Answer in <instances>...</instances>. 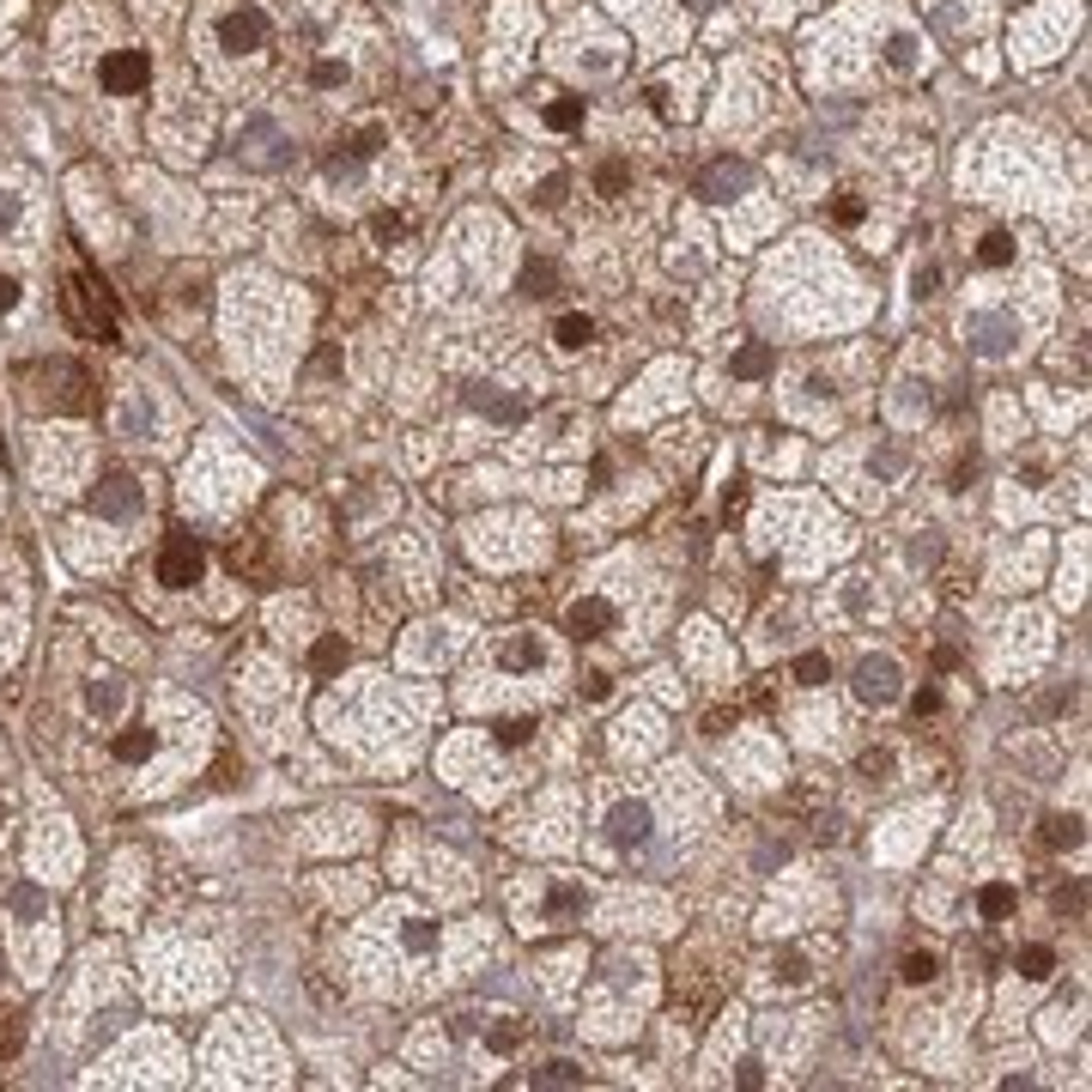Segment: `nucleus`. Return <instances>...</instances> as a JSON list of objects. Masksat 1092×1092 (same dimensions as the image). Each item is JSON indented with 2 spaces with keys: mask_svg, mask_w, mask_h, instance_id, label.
<instances>
[{
  "mask_svg": "<svg viewBox=\"0 0 1092 1092\" xmlns=\"http://www.w3.org/2000/svg\"><path fill=\"white\" fill-rule=\"evenodd\" d=\"M626 182H631L626 164H601V170H595V188H601V195H626Z\"/></svg>",
  "mask_w": 1092,
  "mask_h": 1092,
  "instance_id": "nucleus-33",
  "label": "nucleus"
},
{
  "mask_svg": "<svg viewBox=\"0 0 1092 1092\" xmlns=\"http://www.w3.org/2000/svg\"><path fill=\"white\" fill-rule=\"evenodd\" d=\"M1044 844L1050 849H1080L1087 844V826H1080L1074 813H1050V819H1044Z\"/></svg>",
  "mask_w": 1092,
  "mask_h": 1092,
  "instance_id": "nucleus-16",
  "label": "nucleus"
},
{
  "mask_svg": "<svg viewBox=\"0 0 1092 1092\" xmlns=\"http://www.w3.org/2000/svg\"><path fill=\"white\" fill-rule=\"evenodd\" d=\"M128 425H134V431H140V425H152V407L134 401V407H128Z\"/></svg>",
  "mask_w": 1092,
  "mask_h": 1092,
  "instance_id": "nucleus-47",
  "label": "nucleus"
},
{
  "mask_svg": "<svg viewBox=\"0 0 1092 1092\" xmlns=\"http://www.w3.org/2000/svg\"><path fill=\"white\" fill-rule=\"evenodd\" d=\"M370 231H377V243H401L407 237V219H401V213H377Z\"/></svg>",
  "mask_w": 1092,
  "mask_h": 1092,
  "instance_id": "nucleus-34",
  "label": "nucleus"
},
{
  "mask_svg": "<svg viewBox=\"0 0 1092 1092\" xmlns=\"http://www.w3.org/2000/svg\"><path fill=\"white\" fill-rule=\"evenodd\" d=\"M534 1087H583V1068L577 1062H546V1068H534Z\"/></svg>",
  "mask_w": 1092,
  "mask_h": 1092,
  "instance_id": "nucleus-28",
  "label": "nucleus"
},
{
  "mask_svg": "<svg viewBox=\"0 0 1092 1092\" xmlns=\"http://www.w3.org/2000/svg\"><path fill=\"white\" fill-rule=\"evenodd\" d=\"M577 905H583V892H577V886H559L552 898H546V910H552V916H565V910H577Z\"/></svg>",
  "mask_w": 1092,
  "mask_h": 1092,
  "instance_id": "nucleus-37",
  "label": "nucleus"
},
{
  "mask_svg": "<svg viewBox=\"0 0 1092 1092\" xmlns=\"http://www.w3.org/2000/svg\"><path fill=\"white\" fill-rule=\"evenodd\" d=\"M607 692H613V680H607V674H589V680H583V698H589V704H607Z\"/></svg>",
  "mask_w": 1092,
  "mask_h": 1092,
  "instance_id": "nucleus-41",
  "label": "nucleus"
},
{
  "mask_svg": "<svg viewBox=\"0 0 1092 1092\" xmlns=\"http://www.w3.org/2000/svg\"><path fill=\"white\" fill-rule=\"evenodd\" d=\"M219 43L231 49V55H255V49L267 43V19L255 13V6H237V13L219 19Z\"/></svg>",
  "mask_w": 1092,
  "mask_h": 1092,
  "instance_id": "nucleus-7",
  "label": "nucleus"
},
{
  "mask_svg": "<svg viewBox=\"0 0 1092 1092\" xmlns=\"http://www.w3.org/2000/svg\"><path fill=\"white\" fill-rule=\"evenodd\" d=\"M140 504H146V485L134 480V474H103V480L85 492V510L103 516V522H128V516H140Z\"/></svg>",
  "mask_w": 1092,
  "mask_h": 1092,
  "instance_id": "nucleus-1",
  "label": "nucleus"
},
{
  "mask_svg": "<svg viewBox=\"0 0 1092 1092\" xmlns=\"http://www.w3.org/2000/svg\"><path fill=\"white\" fill-rule=\"evenodd\" d=\"M741 498H747V480H741V474H734V480L723 485V510H741Z\"/></svg>",
  "mask_w": 1092,
  "mask_h": 1092,
  "instance_id": "nucleus-44",
  "label": "nucleus"
},
{
  "mask_svg": "<svg viewBox=\"0 0 1092 1092\" xmlns=\"http://www.w3.org/2000/svg\"><path fill=\"white\" fill-rule=\"evenodd\" d=\"M158 752V734L152 728H121L116 734V759L121 765H140V759H152Z\"/></svg>",
  "mask_w": 1092,
  "mask_h": 1092,
  "instance_id": "nucleus-15",
  "label": "nucleus"
},
{
  "mask_svg": "<svg viewBox=\"0 0 1092 1092\" xmlns=\"http://www.w3.org/2000/svg\"><path fill=\"white\" fill-rule=\"evenodd\" d=\"M310 80L328 91V85H346V67H340V61H316V73H310Z\"/></svg>",
  "mask_w": 1092,
  "mask_h": 1092,
  "instance_id": "nucleus-38",
  "label": "nucleus"
},
{
  "mask_svg": "<svg viewBox=\"0 0 1092 1092\" xmlns=\"http://www.w3.org/2000/svg\"><path fill=\"white\" fill-rule=\"evenodd\" d=\"M565 188H570L565 177H546V182H541V195H534V201H541V206H559V201H565Z\"/></svg>",
  "mask_w": 1092,
  "mask_h": 1092,
  "instance_id": "nucleus-39",
  "label": "nucleus"
},
{
  "mask_svg": "<svg viewBox=\"0 0 1092 1092\" xmlns=\"http://www.w3.org/2000/svg\"><path fill=\"white\" fill-rule=\"evenodd\" d=\"M85 710L110 723V716L121 710V680H91V686H85Z\"/></svg>",
  "mask_w": 1092,
  "mask_h": 1092,
  "instance_id": "nucleus-18",
  "label": "nucleus"
},
{
  "mask_svg": "<svg viewBox=\"0 0 1092 1092\" xmlns=\"http://www.w3.org/2000/svg\"><path fill=\"white\" fill-rule=\"evenodd\" d=\"M334 370H340V352H334V346H322V352H316V364H310V377H334Z\"/></svg>",
  "mask_w": 1092,
  "mask_h": 1092,
  "instance_id": "nucleus-43",
  "label": "nucleus"
},
{
  "mask_svg": "<svg viewBox=\"0 0 1092 1092\" xmlns=\"http://www.w3.org/2000/svg\"><path fill=\"white\" fill-rule=\"evenodd\" d=\"M467 407L485 413V419H498V425H522L528 419V407L516 401V395H498V388H467Z\"/></svg>",
  "mask_w": 1092,
  "mask_h": 1092,
  "instance_id": "nucleus-11",
  "label": "nucleus"
},
{
  "mask_svg": "<svg viewBox=\"0 0 1092 1092\" xmlns=\"http://www.w3.org/2000/svg\"><path fill=\"white\" fill-rule=\"evenodd\" d=\"M401 947H407V953H431V947H437V923H407V929H401Z\"/></svg>",
  "mask_w": 1092,
  "mask_h": 1092,
  "instance_id": "nucleus-32",
  "label": "nucleus"
},
{
  "mask_svg": "<svg viewBox=\"0 0 1092 1092\" xmlns=\"http://www.w3.org/2000/svg\"><path fill=\"white\" fill-rule=\"evenodd\" d=\"M206 577V552L195 534H177V541L158 552V583L164 589H195Z\"/></svg>",
  "mask_w": 1092,
  "mask_h": 1092,
  "instance_id": "nucleus-3",
  "label": "nucleus"
},
{
  "mask_svg": "<svg viewBox=\"0 0 1092 1092\" xmlns=\"http://www.w3.org/2000/svg\"><path fill=\"white\" fill-rule=\"evenodd\" d=\"M771 977H777V983H808V959H801V953H777V959H771Z\"/></svg>",
  "mask_w": 1092,
  "mask_h": 1092,
  "instance_id": "nucleus-29",
  "label": "nucleus"
},
{
  "mask_svg": "<svg viewBox=\"0 0 1092 1092\" xmlns=\"http://www.w3.org/2000/svg\"><path fill=\"white\" fill-rule=\"evenodd\" d=\"M0 819H6V808H0Z\"/></svg>",
  "mask_w": 1092,
  "mask_h": 1092,
  "instance_id": "nucleus-49",
  "label": "nucleus"
},
{
  "mask_svg": "<svg viewBox=\"0 0 1092 1092\" xmlns=\"http://www.w3.org/2000/svg\"><path fill=\"white\" fill-rule=\"evenodd\" d=\"M13 910H19V916H43V910H49V898H43L37 886H19V892H13Z\"/></svg>",
  "mask_w": 1092,
  "mask_h": 1092,
  "instance_id": "nucleus-36",
  "label": "nucleus"
},
{
  "mask_svg": "<svg viewBox=\"0 0 1092 1092\" xmlns=\"http://www.w3.org/2000/svg\"><path fill=\"white\" fill-rule=\"evenodd\" d=\"M965 340L977 359H1013L1020 352V322H1013L1008 310H977L965 322Z\"/></svg>",
  "mask_w": 1092,
  "mask_h": 1092,
  "instance_id": "nucleus-2",
  "label": "nucleus"
},
{
  "mask_svg": "<svg viewBox=\"0 0 1092 1092\" xmlns=\"http://www.w3.org/2000/svg\"><path fill=\"white\" fill-rule=\"evenodd\" d=\"M868 219V206L856 201V195H844V201H838V225H862Z\"/></svg>",
  "mask_w": 1092,
  "mask_h": 1092,
  "instance_id": "nucleus-40",
  "label": "nucleus"
},
{
  "mask_svg": "<svg viewBox=\"0 0 1092 1092\" xmlns=\"http://www.w3.org/2000/svg\"><path fill=\"white\" fill-rule=\"evenodd\" d=\"M898 977L923 990V983H934V977H941V959H934L929 947H916V953H905V965H898Z\"/></svg>",
  "mask_w": 1092,
  "mask_h": 1092,
  "instance_id": "nucleus-19",
  "label": "nucleus"
},
{
  "mask_svg": "<svg viewBox=\"0 0 1092 1092\" xmlns=\"http://www.w3.org/2000/svg\"><path fill=\"white\" fill-rule=\"evenodd\" d=\"M898 692H905V674H898L892 656H862L856 662V698L862 704H892Z\"/></svg>",
  "mask_w": 1092,
  "mask_h": 1092,
  "instance_id": "nucleus-4",
  "label": "nucleus"
},
{
  "mask_svg": "<svg viewBox=\"0 0 1092 1092\" xmlns=\"http://www.w3.org/2000/svg\"><path fill=\"white\" fill-rule=\"evenodd\" d=\"M534 716H504V723L492 728V741H498V747H528V741H534Z\"/></svg>",
  "mask_w": 1092,
  "mask_h": 1092,
  "instance_id": "nucleus-22",
  "label": "nucleus"
},
{
  "mask_svg": "<svg viewBox=\"0 0 1092 1092\" xmlns=\"http://www.w3.org/2000/svg\"><path fill=\"white\" fill-rule=\"evenodd\" d=\"M734 1080H741V1087H765V1068H759V1062H741V1074H734Z\"/></svg>",
  "mask_w": 1092,
  "mask_h": 1092,
  "instance_id": "nucleus-46",
  "label": "nucleus"
},
{
  "mask_svg": "<svg viewBox=\"0 0 1092 1092\" xmlns=\"http://www.w3.org/2000/svg\"><path fill=\"white\" fill-rule=\"evenodd\" d=\"M977 910H983L990 923H1001V916H1008V910H1013V886H1008V880H995V886H983V892H977Z\"/></svg>",
  "mask_w": 1092,
  "mask_h": 1092,
  "instance_id": "nucleus-24",
  "label": "nucleus"
},
{
  "mask_svg": "<svg viewBox=\"0 0 1092 1092\" xmlns=\"http://www.w3.org/2000/svg\"><path fill=\"white\" fill-rule=\"evenodd\" d=\"M346 662H352V644H346L340 631H328V637H316V649H310V667H316V674H340Z\"/></svg>",
  "mask_w": 1092,
  "mask_h": 1092,
  "instance_id": "nucleus-13",
  "label": "nucleus"
},
{
  "mask_svg": "<svg viewBox=\"0 0 1092 1092\" xmlns=\"http://www.w3.org/2000/svg\"><path fill=\"white\" fill-rule=\"evenodd\" d=\"M977 262H983V267H1008V262H1013V237H1008V231H983V243H977Z\"/></svg>",
  "mask_w": 1092,
  "mask_h": 1092,
  "instance_id": "nucleus-23",
  "label": "nucleus"
},
{
  "mask_svg": "<svg viewBox=\"0 0 1092 1092\" xmlns=\"http://www.w3.org/2000/svg\"><path fill=\"white\" fill-rule=\"evenodd\" d=\"M103 285H91V280H67V310L80 316V328H91L98 340H116V310L98 298Z\"/></svg>",
  "mask_w": 1092,
  "mask_h": 1092,
  "instance_id": "nucleus-5",
  "label": "nucleus"
},
{
  "mask_svg": "<svg viewBox=\"0 0 1092 1092\" xmlns=\"http://www.w3.org/2000/svg\"><path fill=\"white\" fill-rule=\"evenodd\" d=\"M886 67L910 73V67H916V37H905V31H898V37H886Z\"/></svg>",
  "mask_w": 1092,
  "mask_h": 1092,
  "instance_id": "nucleus-30",
  "label": "nucleus"
},
{
  "mask_svg": "<svg viewBox=\"0 0 1092 1092\" xmlns=\"http://www.w3.org/2000/svg\"><path fill=\"white\" fill-rule=\"evenodd\" d=\"M910 704H916V716H934V710H941V692H934V686H923L916 698H910Z\"/></svg>",
  "mask_w": 1092,
  "mask_h": 1092,
  "instance_id": "nucleus-45",
  "label": "nucleus"
},
{
  "mask_svg": "<svg viewBox=\"0 0 1092 1092\" xmlns=\"http://www.w3.org/2000/svg\"><path fill=\"white\" fill-rule=\"evenodd\" d=\"M13 310H19V280L0 273V316H13Z\"/></svg>",
  "mask_w": 1092,
  "mask_h": 1092,
  "instance_id": "nucleus-42",
  "label": "nucleus"
},
{
  "mask_svg": "<svg viewBox=\"0 0 1092 1092\" xmlns=\"http://www.w3.org/2000/svg\"><path fill=\"white\" fill-rule=\"evenodd\" d=\"M103 91H116V98H128V91H146V80H152V67H146L140 49H116V55L98 67Z\"/></svg>",
  "mask_w": 1092,
  "mask_h": 1092,
  "instance_id": "nucleus-6",
  "label": "nucleus"
},
{
  "mask_svg": "<svg viewBox=\"0 0 1092 1092\" xmlns=\"http://www.w3.org/2000/svg\"><path fill=\"white\" fill-rule=\"evenodd\" d=\"M747 182H752V164L747 158H716V164H704L698 195H704V201H728V195H741Z\"/></svg>",
  "mask_w": 1092,
  "mask_h": 1092,
  "instance_id": "nucleus-8",
  "label": "nucleus"
},
{
  "mask_svg": "<svg viewBox=\"0 0 1092 1092\" xmlns=\"http://www.w3.org/2000/svg\"><path fill=\"white\" fill-rule=\"evenodd\" d=\"M856 771H862V777H874V783H886V777H892V752H886V747H868L862 759H856Z\"/></svg>",
  "mask_w": 1092,
  "mask_h": 1092,
  "instance_id": "nucleus-31",
  "label": "nucleus"
},
{
  "mask_svg": "<svg viewBox=\"0 0 1092 1092\" xmlns=\"http://www.w3.org/2000/svg\"><path fill=\"white\" fill-rule=\"evenodd\" d=\"M541 662H546V649H541L534 631H516V637L504 644V667H510V674H528V667H541Z\"/></svg>",
  "mask_w": 1092,
  "mask_h": 1092,
  "instance_id": "nucleus-14",
  "label": "nucleus"
},
{
  "mask_svg": "<svg viewBox=\"0 0 1092 1092\" xmlns=\"http://www.w3.org/2000/svg\"><path fill=\"white\" fill-rule=\"evenodd\" d=\"M552 340L565 346V352H583V346L595 340V322H589V316H577V310H570V316H559V322H552Z\"/></svg>",
  "mask_w": 1092,
  "mask_h": 1092,
  "instance_id": "nucleus-17",
  "label": "nucleus"
},
{
  "mask_svg": "<svg viewBox=\"0 0 1092 1092\" xmlns=\"http://www.w3.org/2000/svg\"><path fill=\"white\" fill-rule=\"evenodd\" d=\"M644 838H649V801H619V808L607 813V844L637 849Z\"/></svg>",
  "mask_w": 1092,
  "mask_h": 1092,
  "instance_id": "nucleus-9",
  "label": "nucleus"
},
{
  "mask_svg": "<svg viewBox=\"0 0 1092 1092\" xmlns=\"http://www.w3.org/2000/svg\"><path fill=\"white\" fill-rule=\"evenodd\" d=\"M546 128H559V134L583 128V98H559V103H546Z\"/></svg>",
  "mask_w": 1092,
  "mask_h": 1092,
  "instance_id": "nucleus-25",
  "label": "nucleus"
},
{
  "mask_svg": "<svg viewBox=\"0 0 1092 1092\" xmlns=\"http://www.w3.org/2000/svg\"><path fill=\"white\" fill-rule=\"evenodd\" d=\"M570 637H601V631H613V607L601 601V595H583V601L565 613Z\"/></svg>",
  "mask_w": 1092,
  "mask_h": 1092,
  "instance_id": "nucleus-10",
  "label": "nucleus"
},
{
  "mask_svg": "<svg viewBox=\"0 0 1092 1092\" xmlns=\"http://www.w3.org/2000/svg\"><path fill=\"white\" fill-rule=\"evenodd\" d=\"M19 219V195H0V225H13Z\"/></svg>",
  "mask_w": 1092,
  "mask_h": 1092,
  "instance_id": "nucleus-48",
  "label": "nucleus"
},
{
  "mask_svg": "<svg viewBox=\"0 0 1092 1092\" xmlns=\"http://www.w3.org/2000/svg\"><path fill=\"white\" fill-rule=\"evenodd\" d=\"M826 680H831L826 649H808V656H795V686H826Z\"/></svg>",
  "mask_w": 1092,
  "mask_h": 1092,
  "instance_id": "nucleus-21",
  "label": "nucleus"
},
{
  "mask_svg": "<svg viewBox=\"0 0 1092 1092\" xmlns=\"http://www.w3.org/2000/svg\"><path fill=\"white\" fill-rule=\"evenodd\" d=\"M522 1038H528V1031H522V1020H510V1013H504V1020H498L492 1031H485V1044H492L498 1056H510L516 1044H522Z\"/></svg>",
  "mask_w": 1092,
  "mask_h": 1092,
  "instance_id": "nucleus-27",
  "label": "nucleus"
},
{
  "mask_svg": "<svg viewBox=\"0 0 1092 1092\" xmlns=\"http://www.w3.org/2000/svg\"><path fill=\"white\" fill-rule=\"evenodd\" d=\"M522 292H528V298H552V292H559V267H552V262H528L522 267Z\"/></svg>",
  "mask_w": 1092,
  "mask_h": 1092,
  "instance_id": "nucleus-20",
  "label": "nucleus"
},
{
  "mask_svg": "<svg viewBox=\"0 0 1092 1092\" xmlns=\"http://www.w3.org/2000/svg\"><path fill=\"white\" fill-rule=\"evenodd\" d=\"M1050 971H1056V953L1050 947H1026V953H1020V977H1026V983H1044Z\"/></svg>",
  "mask_w": 1092,
  "mask_h": 1092,
  "instance_id": "nucleus-26",
  "label": "nucleus"
},
{
  "mask_svg": "<svg viewBox=\"0 0 1092 1092\" xmlns=\"http://www.w3.org/2000/svg\"><path fill=\"white\" fill-rule=\"evenodd\" d=\"M777 370V352H771L765 340H747L734 359H728V377H741V383H759V377H771Z\"/></svg>",
  "mask_w": 1092,
  "mask_h": 1092,
  "instance_id": "nucleus-12",
  "label": "nucleus"
},
{
  "mask_svg": "<svg viewBox=\"0 0 1092 1092\" xmlns=\"http://www.w3.org/2000/svg\"><path fill=\"white\" fill-rule=\"evenodd\" d=\"M910 292H916V298H934V292H941V267L923 262L916 273H910Z\"/></svg>",
  "mask_w": 1092,
  "mask_h": 1092,
  "instance_id": "nucleus-35",
  "label": "nucleus"
}]
</instances>
